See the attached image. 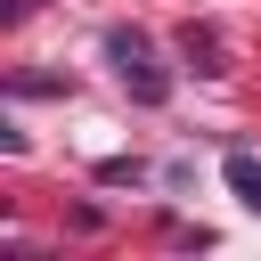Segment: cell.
Returning a JSON list of instances; mask_svg holds the SVG:
<instances>
[{
    "label": "cell",
    "instance_id": "4",
    "mask_svg": "<svg viewBox=\"0 0 261 261\" xmlns=\"http://www.w3.org/2000/svg\"><path fill=\"white\" fill-rule=\"evenodd\" d=\"M33 8H41V0H8V16H33Z\"/></svg>",
    "mask_w": 261,
    "mask_h": 261
},
{
    "label": "cell",
    "instance_id": "2",
    "mask_svg": "<svg viewBox=\"0 0 261 261\" xmlns=\"http://www.w3.org/2000/svg\"><path fill=\"white\" fill-rule=\"evenodd\" d=\"M228 188H237V196H245V204H253V212H261V163H253V155H245V147H237V155H228Z\"/></svg>",
    "mask_w": 261,
    "mask_h": 261
},
{
    "label": "cell",
    "instance_id": "3",
    "mask_svg": "<svg viewBox=\"0 0 261 261\" xmlns=\"http://www.w3.org/2000/svg\"><path fill=\"white\" fill-rule=\"evenodd\" d=\"M179 49L196 57V73H228V65H220V41H212V33H196V24H188V33H179Z\"/></svg>",
    "mask_w": 261,
    "mask_h": 261
},
{
    "label": "cell",
    "instance_id": "1",
    "mask_svg": "<svg viewBox=\"0 0 261 261\" xmlns=\"http://www.w3.org/2000/svg\"><path fill=\"white\" fill-rule=\"evenodd\" d=\"M106 57H114V73H122V90H130L139 106H163V98H171V73L155 65V49H147V33H130V24H114V33H106Z\"/></svg>",
    "mask_w": 261,
    "mask_h": 261
}]
</instances>
